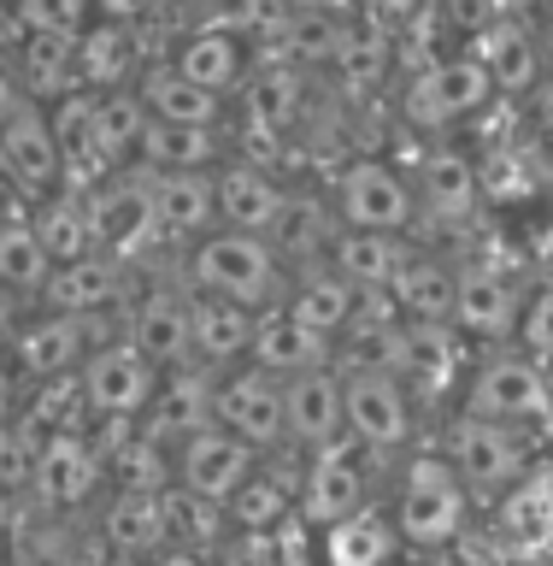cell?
I'll list each match as a JSON object with an SVG mask.
<instances>
[{"label": "cell", "instance_id": "obj_1", "mask_svg": "<svg viewBox=\"0 0 553 566\" xmlns=\"http://www.w3.org/2000/svg\"><path fill=\"white\" fill-rule=\"evenodd\" d=\"M389 520H395L406 555H448L454 543L471 537L477 525V502L459 484V472L448 467L442 449H406L395 490H389Z\"/></svg>", "mask_w": 553, "mask_h": 566}, {"label": "cell", "instance_id": "obj_2", "mask_svg": "<svg viewBox=\"0 0 553 566\" xmlns=\"http://www.w3.org/2000/svg\"><path fill=\"white\" fill-rule=\"evenodd\" d=\"M177 277L201 295L236 301L247 313H272L289 295V265L277 260V248L265 237H242V230H212L194 248H183Z\"/></svg>", "mask_w": 553, "mask_h": 566}, {"label": "cell", "instance_id": "obj_3", "mask_svg": "<svg viewBox=\"0 0 553 566\" xmlns=\"http://www.w3.org/2000/svg\"><path fill=\"white\" fill-rule=\"evenodd\" d=\"M501 95H494L489 71L471 60L466 48L459 53H436L424 60L418 71H406L401 95H395V113L406 130L430 136V142H448L454 130H471L477 118H489Z\"/></svg>", "mask_w": 553, "mask_h": 566}, {"label": "cell", "instance_id": "obj_4", "mask_svg": "<svg viewBox=\"0 0 553 566\" xmlns=\"http://www.w3.org/2000/svg\"><path fill=\"white\" fill-rule=\"evenodd\" d=\"M454 407L489 419V424H512V431H547L553 424V378L524 348H489L471 360L466 389H459Z\"/></svg>", "mask_w": 553, "mask_h": 566}, {"label": "cell", "instance_id": "obj_5", "mask_svg": "<svg viewBox=\"0 0 553 566\" xmlns=\"http://www.w3.org/2000/svg\"><path fill=\"white\" fill-rule=\"evenodd\" d=\"M436 449L448 454V467L459 472V484L471 490L477 513L494 507L530 467H536V442H530V431L489 424V419H477V413H459V407L448 413V424H442Z\"/></svg>", "mask_w": 553, "mask_h": 566}, {"label": "cell", "instance_id": "obj_6", "mask_svg": "<svg viewBox=\"0 0 553 566\" xmlns=\"http://www.w3.org/2000/svg\"><path fill=\"white\" fill-rule=\"evenodd\" d=\"M330 212L342 230H383V237H406L418 224V195L413 171L389 154H353L342 171L330 177Z\"/></svg>", "mask_w": 553, "mask_h": 566}, {"label": "cell", "instance_id": "obj_7", "mask_svg": "<svg viewBox=\"0 0 553 566\" xmlns=\"http://www.w3.org/2000/svg\"><path fill=\"white\" fill-rule=\"evenodd\" d=\"M106 336H118V318H77V313H47L30 307V318L12 331V343L0 348L18 371V389L47 384V378H77L83 360Z\"/></svg>", "mask_w": 553, "mask_h": 566}, {"label": "cell", "instance_id": "obj_8", "mask_svg": "<svg viewBox=\"0 0 553 566\" xmlns=\"http://www.w3.org/2000/svg\"><path fill=\"white\" fill-rule=\"evenodd\" d=\"M342 371V413H348V442H360L371 460L406 454L418 437V401L395 371L371 366H336Z\"/></svg>", "mask_w": 553, "mask_h": 566}, {"label": "cell", "instance_id": "obj_9", "mask_svg": "<svg viewBox=\"0 0 553 566\" xmlns=\"http://www.w3.org/2000/svg\"><path fill=\"white\" fill-rule=\"evenodd\" d=\"M159 378H166V371H159L124 331L106 336L77 371L83 401H88V424H141V413H148L153 396H159Z\"/></svg>", "mask_w": 553, "mask_h": 566}, {"label": "cell", "instance_id": "obj_10", "mask_svg": "<svg viewBox=\"0 0 553 566\" xmlns=\"http://www.w3.org/2000/svg\"><path fill=\"white\" fill-rule=\"evenodd\" d=\"M83 195H88V219H95L100 254H113L124 265H141L153 248H166L159 242V212H153V171L124 166Z\"/></svg>", "mask_w": 553, "mask_h": 566}, {"label": "cell", "instance_id": "obj_11", "mask_svg": "<svg viewBox=\"0 0 553 566\" xmlns=\"http://www.w3.org/2000/svg\"><path fill=\"white\" fill-rule=\"evenodd\" d=\"M413 195H418V219L471 230L483 219V177H477V154L466 142H424L413 166Z\"/></svg>", "mask_w": 553, "mask_h": 566}, {"label": "cell", "instance_id": "obj_12", "mask_svg": "<svg viewBox=\"0 0 553 566\" xmlns=\"http://www.w3.org/2000/svg\"><path fill=\"white\" fill-rule=\"evenodd\" d=\"M113 484L106 478V460L95 449L88 431H47L42 460H35V484L24 502L42 513H60V520H77L88 502H100V490Z\"/></svg>", "mask_w": 553, "mask_h": 566}, {"label": "cell", "instance_id": "obj_13", "mask_svg": "<svg viewBox=\"0 0 553 566\" xmlns=\"http://www.w3.org/2000/svg\"><path fill=\"white\" fill-rule=\"evenodd\" d=\"M365 502H377L371 495V454L360 442H336L325 454H307V467H300V495H295V520L312 531H330L336 520H348V513H360Z\"/></svg>", "mask_w": 553, "mask_h": 566}, {"label": "cell", "instance_id": "obj_14", "mask_svg": "<svg viewBox=\"0 0 553 566\" xmlns=\"http://www.w3.org/2000/svg\"><path fill=\"white\" fill-rule=\"evenodd\" d=\"M212 424L230 437H242L247 449L259 454H277L283 442V378H272V371H259L254 360L230 366L212 378Z\"/></svg>", "mask_w": 553, "mask_h": 566}, {"label": "cell", "instance_id": "obj_15", "mask_svg": "<svg viewBox=\"0 0 553 566\" xmlns=\"http://www.w3.org/2000/svg\"><path fill=\"white\" fill-rule=\"evenodd\" d=\"M471 360H477V348L454 325H406L395 378L413 389L418 407H448V401H459V389H466Z\"/></svg>", "mask_w": 553, "mask_h": 566}, {"label": "cell", "instance_id": "obj_16", "mask_svg": "<svg viewBox=\"0 0 553 566\" xmlns=\"http://www.w3.org/2000/svg\"><path fill=\"white\" fill-rule=\"evenodd\" d=\"M524 283L519 272H494V265H459V295H454V331L466 336L477 354L512 348L524 313Z\"/></svg>", "mask_w": 553, "mask_h": 566}, {"label": "cell", "instance_id": "obj_17", "mask_svg": "<svg viewBox=\"0 0 553 566\" xmlns=\"http://www.w3.org/2000/svg\"><path fill=\"white\" fill-rule=\"evenodd\" d=\"M283 437H289L283 449H295V454H325L336 442H348L342 371H336V360L283 378Z\"/></svg>", "mask_w": 553, "mask_h": 566}, {"label": "cell", "instance_id": "obj_18", "mask_svg": "<svg viewBox=\"0 0 553 566\" xmlns=\"http://www.w3.org/2000/svg\"><path fill=\"white\" fill-rule=\"evenodd\" d=\"M259 467H265V454L247 449L242 437L219 431V424H206V431H194L189 442H177V449H171V478H177V490L201 495V502H219V507H224L230 495H236Z\"/></svg>", "mask_w": 553, "mask_h": 566}, {"label": "cell", "instance_id": "obj_19", "mask_svg": "<svg viewBox=\"0 0 553 566\" xmlns=\"http://www.w3.org/2000/svg\"><path fill=\"white\" fill-rule=\"evenodd\" d=\"M136 272L141 265H124L113 254H83V260H71V265H53V277H47V290L35 307H47V313H77V318H118L124 313V301H130L136 290Z\"/></svg>", "mask_w": 553, "mask_h": 566}, {"label": "cell", "instance_id": "obj_20", "mask_svg": "<svg viewBox=\"0 0 553 566\" xmlns=\"http://www.w3.org/2000/svg\"><path fill=\"white\" fill-rule=\"evenodd\" d=\"M166 60L183 71L194 88H206V95H219V101H236V88L247 83V71H254L259 53L247 48L224 18H206V24H194V30H177Z\"/></svg>", "mask_w": 553, "mask_h": 566}, {"label": "cell", "instance_id": "obj_21", "mask_svg": "<svg viewBox=\"0 0 553 566\" xmlns=\"http://www.w3.org/2000/svg\"><path fill=\"white\" fill-rule=\"evenodd\" d=\"M0 166H7L12 189L24 195L30 207L65 189V166H60V142H53L47 106L24 101L7 124H0Z\"/></svg>", "mask_w": 553, "mask_h": 566}, {"label": "cell", "instance_id": "obj_22", "mask_svg": "<svg viewBox=\"0 0 553 566\" xmlns=\"http://www.w3.org/2000/svg\"><path fill=\"white\" fill-rule=\"evenodd\" d=\"M118 331L148 354L159 371L194 366V336H189V290L183 283H153L141 301H124Z\"/></svg>", "mask_w": 553, "mask_h": 566}, {"label": "cell", "instance_id": "obj_23", "mask_svg": "<svg viewBox=\"0 0 553 566\" xmlns=\"http://www.w3.org/2000/svg\"><path fill=\"white\" fill-rule=\"evenodd\" d=\"M95 543L113 560L148 566L159 548L171 543V513L166 490H106V502L95 513Z\"/></svg>", "mask_w": 553, "mask_h": 566}, {"label": "cell", "instance_id": "obj_24", "mask_svg": "<svg viewBox=\"0 0 553 566\" xmlns=\"http://www.w3.org/2000/svg\"><path fill=\"white\" fill-rule=\"evenodd\" d=\"M289 201L295 189L259 159H224L219 166V230H242V237L272 242Z\"/></svg>", "mask_w": 553, "mask_h": 566}, {"label": "cell", "instance_id": "obj_25", "mask_svg": "<svg viewBox=\"0 0 553 566\" xmlns=\"http://www.w3.org/2000/svg\"><path fill=\"white\" fill-rule=\"evenodd\" d=\"M466 53L489 71V83H494V95H501V101H530V95H536V83L553 71L536 18H512V24H494L483 35H471Z\"/></svg>", "mask_w": 553, "mask_h": 566}, {"label": "cell", "instance_id": "obj_26", "mask_svg": "<svg viewBox=\"0 0 553 566\" xmlns=\"http://www.w3.org/2000/svg\"><path fill=\"white\" fill-rule=\"evenodd\" d=\"M489 513H494V543L507 548V560L547 555L553 548V460H536Z\"/></svg>", "mask_w": 553, "mask_h": 566}, {"label": "cell", "instance_id": "obj_27", "mask_svg": "<svg viewBox=\"0 0 553 566\" xmlns=\"http://www.w3.org/2000/svg\"><path fill=\"white\" fill-rule=\"evenodd\" d=\"M153 212H159V242L177 248V254L212 237L219 230V166L153 177Z\"/></svg>", "mask_w": 553, "mask_h": 566}, {"label": "cell", "instance_id": "obj_28", "mask_svg": "<svg viewBox=\"0 0 553 566\" xmlns=\"http://www.w3.org/2000/svg\"><path fill=\"white\" fill-rule=\"evenodd\" d=\"M307 71H295V65H283V60H254V71H247V83L236 88V113L247 130H259V136H272L283 142L295 130V118L307 113Z\"/></svg>", "mask_w": 553, "mask_h": 566}, {"label": "cell", "instance_id": "obj_29", "mask_svg": "<svg viewBox=\"0 0 553 566\" xmlns=\"http://www.w3.org/2000/svg\"><path fill=\"white\" fill-rule=\"evenodd\" d=\"M406 325H454V295H459V260H442L430 248H406L395 283H389Z\"/></svg>", "mask_w": 553, "mask_h": 566}, {"label": "cell", "instance_id": "obj_30", "mask_svg": "<svg viewBox=\"0 0 553 566\" xmlns=\"http://www.w3.org/2000/svg\"><path fill=\"white\" fill-rule=\"evenodd\" d=\"M189 290V283H183ZM254 325L259 313L236 307V301H219V295H201L189 290V336H194V366L206 371H230L247 360V348H254Z\"/></svg>", "mask_w": 553, "mask_h": 566}, {"label": "cell", "instance_id": "obj_31", "mask_svg": "<svg viewBox=\"0 0 553 566\" xmlns=\"http://www.w3.org/2000/svg\"><path fill=\"white\" fill-rule=\"evenodd\" d=\"M136 95H141V106H148V118H159V124H189V130H224V118H230V101L206 95V88H194V83L183 77V71H177V65L166 60V53L141 65Z\"/></svg>", "mask_w": 553, "mask_h": 566}, {"label": "cell", "instance_id": "obj_32", "mask_svg": "<svg viewBox=\"0 0 553 566\" xmlns=\"http://www.w3.org/2000/svg\"><path fill=\"white\" fill-rule=\"evenodd\" d=\"M212 378H219V371H206V366H177V371H166V378H159L153 407L141 413V431L159 437L166 449L189 442L194 431H206V424H212Z\"/></svg>", "mask_w": 553, "mask_h": 566}, {"label": "cell", "instance_id": "obj_33", "mask_svg": "<svg viewBox=\"0 0 553 566\" xmlns=\"http://www.w3.org/2000/svg\"><path fill=\"white\" fill-rule=\"evenodd\" d=\"M353 24H360V18H353V7H336V0H300L295 18H289V30L277 35V48L265 53V60H283V65H295V71H307V77H318V71L336 60V48L348 42Z\"/></svg>", "mask_w": 553, "mask_h": 566}, {"label": "cell", "instance_id": "obj_34", "mask_svg": "<svg viewBox=\"0 0 553 566\" xmlns=\"http://www.w3.org/2000/svg\"><path fill=\"white\" fill-rule=\"evenodd\" d=\"M401 555L406 543L389 520V502H365L360 513L318 531V566H395Z\"/></svg>", "mask_w": 553, "mask_h": 566}, {"label": "cell", "instance_id": "obj_35", "mask_svg": "<svg viewBox=\"0 0 553 566\" xmlns=\"http://www.w3.org/2000/svg\"><path fill=\"white\" fill-rule=\"evenodd\" d=\"M283 313L300 318L312 336H325V343L336 348V343H342V331L353 325V313H360V290H353V283H342L330 265H307V272H289Z\"/></svg>", "mask_w": 553, "mask_h": 566}, {"label": "cell", "instance_id": "obj_36", "mask_svg": "<svg viewBox=\"0 0 553 566\" xmlns=\"http://www.w3.org/2000/svg\"><path fill=\"white\" fill-rule=\"evenodd\" d=\"M12 71H18L24 101H35V106H53V101L77 95V88H83L77 35H42V30H30L24 42L12 48Z\"/></svg>", "mask_w": 553, "mask_h": 566}, {"label": "cell", "instance_id": "obj_37", "mask_svg": "<svg viewBox=\"0 0 553 566\" xmlns=\"http://www.w3.org/2000/svg\"><path fill=\"white\" fill-rule=\"evenodd\" d=\"M47 124H53V142H60L65 189H95V184L113 177V166H106V154H100V142H95V95H88V88L53 101L47 106Z\"/></svg>", "mask_w": 553, "mask_h": 566}, {"label": "cell", "instance_id": "obj_38", "mask_svg": "<svg viewBox=\"0 0 553 566\" xmlns=\"http://www.w3.org/2000/svg\"><path fill=\"white\" fill-rule=\"evenodd\" d=\"M395 65H401V42H389V35H377V30L353 24L348 42L336 48V60L325 65V77H330V88L342 101H360L365 106V101H377L383 88H389Z\"/></svg>", "mask_w": 553, "mask_h": 566}, {"label": "cell", "instance_id": "obj_39", "mask_svg": "<svg viewBox=\"0 0 553 566\" xmlns=\"http://www.w3.org/2000/svg\"><path fill=\"white\" fill-rule=\"evenodd\" d=\"M141 65V30H124V24H106L95 18L83 35H77V71H83V88L88 95H106V88H136Z\"/></svg>", "mask_w": 553, "mask_h": 566}, {"label": "cell", "instance_id": "obj_40", "mask_svg": "<svg viewBox=\"0 0 553 566\" xmlns=\"http://www.w3.org/2000/svg\"><path fill=\"white\" fill-rule=\"evenodd\" d=\"M406 248H413L406 237H383V230H342V224H336L325 265L342 283H353L360 295H371V290H389V283H395Z\"/></svg>", "mask_w": 553, "mask_h": 566}, {"label": "cell", "instance_id": "obj_41", "mask_svg": "<svg viewBox=\"0 0 553 566\" xmlns=\"http://www.w3.org/2000/svg\"><path fill=\"white\" fill-rule=\"evenodd\" d=\"M247 360H254L259 371H272V378H295V371L330 366V360H336V348L325 343V336H312L307 325H300V318H289L283 307H272V313H259Z\"/></svg>", "mask_w": 553, "mask_h": 566}, {"label": "cell", "instance_id": "obj_42", "mask_svg": "<svg viewBox=\"0 0 553 566\" xmlns=\"http://www.w3.org/2000/svg\"><path fill=\"white\" fill-rule=\"evenodd\" d=\"M224 130H189V124H159L148 118V136L136 148V166L166 177V171H212L224 166Z\"/></svg>", "mask_w": 553, "mask_h": 566}, {"label": "cell", "instance_id": "obj_43", "mask_svg": "<svg viewBox=\"0 0 553 566\" xmlns=\"http://www.w3.org/2000/svg\"><path fill=\"white\" fill-rule=\"evenodd\" d=\"M30 230L42 237L53 265H71V260H83V254H95V248H100L83 189H60V195H47V201H35L30 207Z\"/></svg>", "mask_w": 553, "mask_h": 566}, {"label": "cell", "instance_id": "obj_44", "mask_svg": "<svg viewBox=\"0 0 553 566\" xmlns=\"http://www.w3.org/2000/svg\"><path fill=\"white\" fill-rule=\"evenodd\" d=\"M141 136H148V106H141L136 88H106V95H95V142H100L106 166L113 171L136 166Z\"/></svg>", "mask_w": 553, "mask_h": 566}, {"label": "cell", "instance_id": "obj_45", "mask_svg": "<svg viewBox=\"0 0 553 566\" xmlns=\"http://www.w3.org/2000/svg\"><path fill=\"white\" fill-rule=\"evenodd\" d=\"M47 277H53V260H47L42 237L30 230V212L24 219H0V283L35 307L47 290Z\"/></svg>", "mask_w": 553, "mask_h": 566}, {"label": "cell", "instance_id": "obj_46", "mask_svg": "<svg viewBox=\"0 0 553 566\" xmlns=\"http://www.w3.org/2000/svg\"><path fill=\"white\" fill-rule=\"evenodd\" d=\"M166 513H171V543L201 548V555H224L230 520H224L219 502H201V495H189V490L171 484V490H166Z\"/></svg>", "mask_w": 553, "mask_h": 566}, {"label": "cell", "instance_id": "obj_47", "mask_svg": "<svg viewBox=\"0 0 553 566\" xmlns=\"http://www.w3.org/2000/svg\"><path fill=\"white\" fill-rule=\"evenodd\" d=\"M42 442H47V431H42L35 419H24V413H7V419H0V490L30 495L35 460H42Z\"/></svg>", "mask_w": 553, "mask_h": 566}, {"label": "cell", "instance_id": "obj_48", "mask_svg": "<svg viewBox=\"0 0 553 566\" xmlns=\"http://www.w3.org/2000/svg\"><path fill=\"white\" fill-rule=\"evenodd\" d=\"M295 7H300V0H224V12H219V18H224V24L236 30L242 42L265 60V53L277 48V35L289 30Z\"/></svg>", "mask_w": 553, "mask_h": 566}, {"label": "cell", "instance_id": "obj_49", "mask_svg": "<svg viewBox=\"0 0 553 566\" xmlns=\"http://www.w3.org/2000/svg\"><path fill=\"white\" fill-rule=\"evenodd\" d=\"M436 12L448 18V30H459L471 42V35H483L494 24H512V18H536L542 0H436Z\"/></svg>", "mask_w": 553, "mask_h": 566}, {"label": "cell", "instance_id": "obj_50", "mask_svg": "<svg viewBox=\"0 0 553 566\" xmlns=\"http://www.w3.org/2000/svg\"><path fill=\"white\" fill-rule=\"evenodd\" d=\"M18 24L42 30V35H83L88 24H95V0H12Z\"/></svg>", "mask_w": 553, "mask_h": 566}, {"label": "cell", "instance_id": "obj_51", "mask_svg": "<svg viewBox=\"0 0 553 566\" xmlns=\"http://www.w3.org/2000/svg\"><path fill=\"white\" fill-rule=\"evenodd\" d=\"M430 12H436V0H353V18H360L365 30L389 35V42H401L406 30H418Z\"/></svg>", "mask_w": 553, "mask_h": 566}, {"label": "cell", "instance_id": "obj_52", "mask_svg": "<svg viewBox=\"0 0 553 566\" xmlns=\"http://www.w3.org/2000/svg\"><path fill=\"white\" fill-rule=\"evenodd\" d=\"M512 348H524L530 360H553V283H536V290L524 295V313H519V336H512Z\"/></svg>", "mask_w": 553, "mask_h": 566}, {"label": "cell", "instance_id": "obj_53", "mask_svg": "<svg viewBox=\"0 0 553 566\" xmlns=\"http://www.w3.org/2000/svg\"><path fill=\"white\" fill-rule=\"evenodd\" d=\"M524 136H530V148L542 154V166L553 171V71L536 83V95L524 101Z\"/></svg>", "mask_w": 553, "mask_h": 566}, {"label": "cell", "instance_id": "obj_54", "mask_svg": "<svg viewBox=\"0 0 553 566\" xmlns=\"http://www.w3.org/2000/svg\"><path fill=\"white\" fill-rule=\"evenodd\" d=\"M171 0H95V18L106 24H124V30H148L153 18H166Z\"/></svg>", "mask_w": 553, "mask_h": 566}, {"label": "cell", "instance_id": "obj_55", "mask_svg": "<svg viewBox=\"0 0 553 566\" xmlns=\"http://www.w3.org/2000/svg\"><path fill=\"white\" fill-rule=\"evenodd\" d=\"M24 318H30V301H24V295H12L7 283H0V348L12 343V331L24 325Z\"/></svg>", "mask_w": 553, "mask_h": 566}, {"label": "cell", "instance_id": "obj_56", "mask_svg": "<svg viewBox=\"0 0 553 566\" xmlns=\"http://www.w3.org/2000/svg\"><path fill=\"white\" fill-rule=\"evenodd\" d=\"M18 106H24V88H18V71H12V53H0V124H7Z\"/></svg>", "mask_w": 553, "mask_h": 566}, {"label": "cell", "instance_id": "obj_57", "mask_svg": "<svg viewBox=\"0 0 553 566\" xmlns=\"http://www.w3.org/2000/svg\"><path fill=\"white\" fill-rule=\"evenodd\" d=\"M148 566H219V555H201V548H183V543H166Z\"/></svg>", "mask_w": 553, "mask_h": 566}, {"label": "cell", "instance_id": "obj_58", "mask_svg": "<svg viewBox=\"0 0 553 566\" xmlns=\"http://www.w3.org/2000/svg\"><path fill=\"white\" fill-rule=\"evenodd\" d=\"M7 413H18V371H12L7 354H0V419Z\"/></svg>", "mask_w": 553, "mask_h": 566}, {"label": "cell", "instance_id": "obj_59", "mask_svg": "<svg viewBox=\"0 0 553 566\" xmlns=\"http://www.w3.org/2000/svg\"><path fill=\"white\" fill-rule=\"evenodd\" d=\"M547 378H553V360H547Z\"/></svg>", "mask_w": 553, "mask_h": 566}, {"label": "cell", "instance_id": "obj_60", "mask_svg": "<svg viewBox=\"0 0 553 566\" xmlns=\"http://www.w3.org/2000/svg\"><path fill=\"white\" fill-rule=\"evenodd\" d=\"M0 566H7V560H0Z\"/></svg>", "mask_w": 553, "mask_h": 566}]
</instances>
